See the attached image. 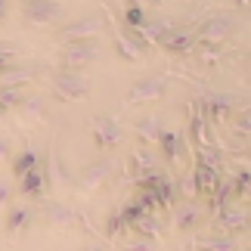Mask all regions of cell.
<instances>
[{"label":"cell","mask_w":251,"mask_h":251,"mask_svg":"<svg viewBox=\"0 0 251 251\" xmlns=\"http://www.w3.org/2000/svg\"><path fill=\"white\" fill-rule=\"evenodd\" d=\"M105 31V16L93 13V16H81L78 22H69L59 34V44H81V41H100V34Z\"/></svg>","instance_id":"1"},{"label":"cell","mask_w":251,"mask_h":251,"mask_svg":"<svg viewBox=\"0 0 251 251\" xmlns=\"http://www.w3.org/2000/svg\"><path fill=\"white\" fill-rule=\"evenodd\" d=\"M100 59V41H81V44H65L59 50L62 72H78L84 65Z\"/></svg>","instance_id":"2"},{"label":"cell","mask_w":251,"mask_h":251,"mask_svg":"<svg viewBox=\"0 0 251 251\" xmlns=\"http://www.w3.org/2000/svg\"><path fill=\"white\" fill-rule=\"evenodd\" d=\"M22 16L31 25H50L62 16V3L59 0H28L22 6Z\"/></svg>","instance_id":"3"},{"label":"cell","mask_w":251,"mask_h":251,"mask_svg":"<svg viewBox=\"0 0 251 251\" xmlns=\"http://www.w3.org/2000/svg\"><path fill=\"white\" fill-rule=\"evenodd\" d=\"M53 87L65 96V100H84V96L90 93V81H87L84 75H78V72H62V69L53 75Z\"/></svg>","instance_id":"4"},{"label":"cell","mask_w":251,"mask_h":251,"mask_svg":"<svg viewBox=\"0 0 251 251\" xmlns=\"http://www.w3.org/2000/svg\"><path fill=\"white\" fill-rule=\"evenodd\" d=\"M236 31V22L229 16H224V13H217V16H211V19H205V22L199 25V31H196V37L199 41H211V44H220V41H226L229 34Z\"/></svg>","instance_id":"5"},{"label":"cell","mask_w":251,"mask_h":251,"mask_svg":"<svg viewBox=\"0 0 251 251\" xmlns=\"http://www.w3.org/2000/svg\"><path fill=\"white\" fill-rule=\"evenodd\" d=\"M165 78L161 75H152V78H140L130 84V93H127V102H155L165 96Z\"/></svg>","instance_id":"6"},{"label":"cell","mask_w":251,"mask_h":251,"mask_svg":"<svg viewBox=\"0 0 251 251\" xmlns=\"http://www.w3.org/2000/svg\"><path fill=\"white\" fill-rule=\"evenodd\" d=\"M109 177H112V161L109 158H96L81 171L78 183H81L84 192H96V189H102L105 183H109Z\"/></svg>","instance_id":"7"},{"label":"cell","mask_w":251,"mask_h":251,"mask_svg":"<svg viewBox=\"0 0 251 251\" xmlns=\"http://www.w3.org/2000/svg\"><path fill=\"white\" fill-rule=\"evenodd\" d=\"M248 226V211L242 205H226L217 211V229L224 236H233V233H242Z\"/></svg>","instance_id":"8"},{"label":"cell","mask_w":251,"mask_h":251,"mask_svg":"<svg viewBox=\"0 0 251 251\" xmlns=\"http://www.w3.org/2000/svg\"><path fill=\"white\" fill-rule=\"evenodd\" d=\"M31 220H34V211L28 205H9L6 217H3V229L9 236H19V233H25V229L31 226Z\"/></svg>","instance_id":"9"},{"label":"cell","mask_w":251,"mask_h":251,"mask_svg":"<svg viewBox=\"0 0 251 251\" xmlns=\"http://www.w3.org/2000/svg\"><path fill=\"white\" fill-rule=\"evenodd\" d=\"M192 180H196V192H199V196H211V199H214V192H217V186H220V171L201 165V161H196Z\"/></svg>","instance_id":"10"},{"label":"cell","mask_w":251,"mask_h":251,"mask_svg":"<svg viewBox=\"0 0 251 251\" xmlns=\"http://www.w3.org/2000/svg\"><path fill=\"white\" fill-rule=\"evenodd\" d=\"M161 47L174 56H186V53H192V47H196V34L186 31V28H183V31H174L171 28L165 34V41H161Z\"/></svg>","instance_id":"11"},{"label":"cell","mask_w":251,"mask_h":251,"mask_svg":"<svg viewBox=\"0 0 251 251\" xmlns=\"http://www.w3.org/2000/svg\"><path fill=\"white\" fill-rule=\"evenodd\" d=\"M47 192V174L37 168L31 174H25V177H19V196L25 199H44Z\"/></svg>","instance_id":"12"},{"label":"cell","mask_w":251,"mask_h":251,"mask_svg":"<svg viewBox=\"0 0 251 251\" xmlns=\"http://www.w3.org/2000/svg\"><path fill=\"white\" fill-rule=\"evenodd\" d=\"M158 149H161V158L168 161V168H177L180 165V133L177 130H161L158 133Z\"/></svg>","instance_id":"13"},{"label":"cell","mask_w":251,"mask_h":251,"mask_svg":"<svg viewBox=\"0 0 251 251\" xmlns=\"http://www.w3.org/2000/svg\"><path fill=\"white\" fill-rule=\"evenodd\" d=\"M199 224H201V211L196 208V205H177L174 208V226L180 229V233H192V229H199Z\"/></svg>","instance_id":"14"},{"label":"cell","mask_w":251,"mask_h":251,"mask_svg":"<svg viewBox=\"0 0 251 251\" xmlns=\"http://www.w3.org/2000/svg\"><path fill=\"white\" fill-rule=\"evenodd\" d=\"M93 137H96V143H100V146L112 149V146H118V143H121V130L115 127L112 121L96 118V121H93Z\"/></svg>","instance_id":"15"},{"label":"cell","mask_w":251,"mask_h":251,"mask_svg":"<svg viewBox=\"0 0 251 251\" xmlns=\"http://www.w3.org/2000/svg\"><path fill=\"white\" fill-rule=\"evenodd\" d=\"M41 168V155H37L34 149H22L19 155H13V177H25V174H31Z\"/></svg>","instance_id":"16"},{"label":"cell","mask_w":251,"mask_h":251,"mask_svg":"<svg viewBox=\"0 0 251 251\" xmlns=\"http://www.w3.org/2000/svg\"><path fill=\"white\" fill-rule=\"evenodd\" d=\"M199 251H239V242H236V236H224V233H217V236H208V239H199Z\"/></svg>","instance_id":"17"},{"label":"cell","mask_w":251,"mask_h":251,"mask_svg":"<svg viewBox=\"0 0 251 251\" xmlns=\"http://www.w3.org/2000/svg\"><path fill=\"white\" fill-rule=\"evenodd\" d=\"M236 112V100L233 96H211L208 100V115L211 118H229V115Z\"/></svg>","instance_id":"18"},{"label":"cell","mask_w":251,"mask_h":251,"mask_svg":"<svg viewBox=\"0 0 251 251\" xmlns=\"http://www.w3.org/2000/svg\"><path fill=\"white\" fill-rule=\"evenodd\" d=\"M130 165H133V171H140V177H143V174L158 171V158H155V152H152V149H137V152H133V158H130Z\"/></svg>","instance_id":"19"},{"label":"cell","mask_w":251,"mask_h":251,"mask_svg":"<svg viewBox=\"0 0 251 251\" xmlns=\"http://www.w3.org/2000/svg\"><path fill=\"white\" fill-rule=\"evenodd\" d=\"M130 229H133V233H140L143 239H155V236L161 233V220H158L155 214H143Z\"/></svg>","instance_id":"20"},{"label":"cell","mask_w":251,"mask_h":251,"mask_svg":"<svg viewBox=\"0 0 251 251\" xmlns=\"http://www.w3.org/2000/svg\"><path fill=\"white\" fill-rule=\"evenodd\" d=\"M22 100H25V93L19 90L16 84H0V105L9 112V109H19L22 105Z\"/></svg>","instance_id":"21"},{"label":"cell","mask_w":251,"mask_h":251,"mask_svg":"<svg viewBox=\"0 0 251 251\" xmlns=\"http://www.w3.org/2000/svg\"><path fill=\"white\" fill-rule=\"evenodd\" d=\"M124 22H127L133 31H140V28L149 22V13L143 9V3H127L124 6Z\"/></svg>","instance_id":"22"},{"label":"cell","mask_w":251,"mask_h":251,"mask_svg":"<svg viewBox=\"0 0 251 251\" xmlns=\"http://www.w3.org/2000/svg\"><path fill=\"white\" fill-rule=\"evenodd\" d=\"M229 118H233V133H236V137L248 140V133H251V115H248V109H236Z\"/></svg>","instance_id":"23"},{"label":"cell","mask_w":251,"mask_h":251,"mask_svg":"<svg viewBox=\"0 0 251 251\" xmlns=\"http://www.w3.org/2000/svg\"><path fill=\"white\" fill-rule=\"evenodd\" d=\"M47 217H50L53 224H59V226H72L75 224V214L65 205H47Z\"/></svg>","instance_id":"24"},{"label":"cell","mask_w":251,"mask_h":251,"mask_svg":"<svg viewBox=\"0 0 251 251\" xmlns=\"http://www.w3.org/2000/svg\"><path fill=\"white\" fill-rule=\"evenodd\" d=\"M137 130H140V137H146V140H158V133H161V124L155 115H149V118H143L137 124Z\"/></svg>","instance_id":"25"},{"label":"cell","mask_w":251,"mask_h":251,"mask_svg":"<svg viewBox=\"0 0 251 251\" xmlns=\"http://www.w3.org/2000/svg\"><path fill=\"white\" fill-rule=\"evenodd\" d=\"M192 50H196V53H199V56H201L205 62H214L217 56H220V44H211V41H199V37H196V47H192Z\"/></svg>","instance_id":"26"},{"label":"cell","mask_w":251,"mask_h":251,"mask_svg":"<svg viewBox=\"0 0 251 251\" xmlns=\"http://www.w3.org/2000/svg\"><path fill=\"white\" fill-rule=\"evenodd\" d=\"M19 109H22V112L28 115V118H44V102L37 100V96H25Z\"/></svg>","instance_id":"27"},{"label":"cell","mask_w":251,"mask_h":251,"mask_svg":"<svg viewBox=\"0 0 251 251\" xmlns=\"http://www.w3.org/2000/svg\"><path fill=\"white\" fill-rule=\"evenodd\" d=\"M118 50L124 53V59H127V62H137V59H140V50H137V47H133L124 34H118Z\"/></svg>","instance_id":"28"},{"label":"cell","mask_w":251,"mask_h":251,"mask_svg":"<svg viewBox=\"0 0 251 251\" xmlns=\"http://www.w3.org/2000/svg\"><path fill=\"white\" fill-rule=\"evenodd\" d=\"M180 196L186 199V205H192V199L199 196V192H196V180H192V174H186V177H183V183H180Z\"/></svg>","instance_id":"29"},{"label":"cell","mask_w":251,"mask_h":251,"mask_svg":"<svg viewBox=\"0 0 251 251\" xmlns=\"http://www.w3.org/2000/svg\"><path fill=\"white\" fill-rule=\"evenodd\" d=\"M105 233H109V236H124L127 226H124V220L118 214H109V220H105Z\"/></svg>","instance_id":"30"},{"label":"cell","mask_w":251,"mask_h":251,"mask_svg":"<svg viewBox=\"0 0 251 251\" xmlns=\"http://www.w3.org/2000/svg\"><path fill=\"white\" fill-rule=\"evenodd\" d=\"M13 196H16V186L13 183H6V180H0V208H9V201H13Z\"/></svg>","instance_id":"31"},{"label":"cell","mask_w":251,"mask_h":251,"mask_svg":"<svg viewBox=\"0 0 251 251\" xmlns=\"http://www.w3.org/2000/svg\"><path fill=\"white\" fill-rule=\"evenodd\" d=\"M13 59H16V53L9 50V47H0V75H3V72L9 69V65H16Z\"/></svg>","instance_id":"32"},{"label":"cell","mask_w":251,"mask_h":251,"mask_svg":"<svg viewBox=\"0 0 251 251\" xmlns=\"http://www.w3.org/2000/svg\"><path fill=\"white\" fill-rule=\"evenodd\" d=\"M9 158H13V146H9L6 137H0V165H6Z\"/></svg>","instance_id":"33"},{"label":"cell","mask_w":251,"mask_h":251,"mask_svg":"<svg viewBox=\"0 0 251 251\" xmlns=\"http://www.w3.org/2000/svg\"><path fill=\"white\" fill-rule=\"evenodd\" d=\"M6 16H9V3H6V0H0V22H3Z\"/></svg>","instance_id":"34"},{"label":"cell","mask_w":251,"mask_h":251,"mask_svg":"<svg viewBox=\"0 0 251 251\" xmlns=\"http://www.w3.org/2000/svg\"><path fill=\"white\" fill-rule=\"evenodd\" d=\"M84 251H105V248H100V245H87Z\"/></svg>","instance_id":"35"}]
</instances>
